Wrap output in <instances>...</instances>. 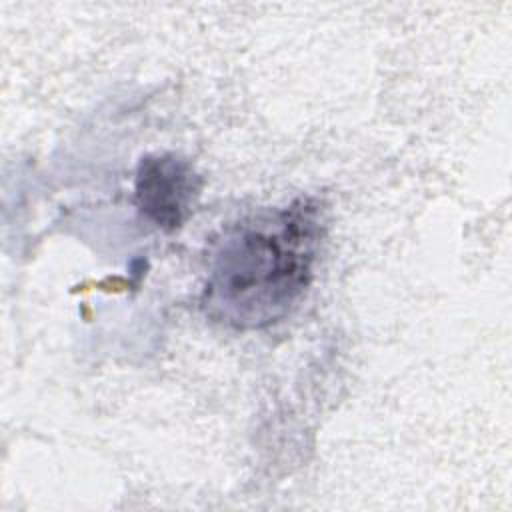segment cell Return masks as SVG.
<instances>
[{"instance_id":"6da1fadb","label":"cell","mask_w":512,"mask_h":512,"mask_svg":"<svg viewBox=\"0 0 512 512\" xmlns=\"http://www.w3.org/2000/svg\"><path fill=\"white\" fill-rule=\"evenodd\" d=\"M324 236V208L316 196L226 224L208 246L202 312L234 330L278 324L310 288Z\"/></svg>"},{"instance_id":"7a4b0ae2","label":"cell","mask_w":512,"mask_h":512,"mask_svg":"<svg viewBox=\"0 0 512 512\" xmlns=\"http://www.w3.org/2000/svg\"><path fill=\"white\" fill-rule=\"evenodd\" d=\"M200 190V174L180 154H146L136 166L134 206L164 232L178 230L192 216Z\"/></svg>"}]
</instances>
